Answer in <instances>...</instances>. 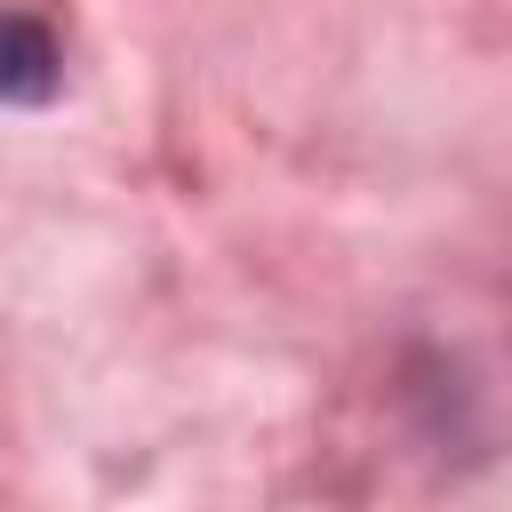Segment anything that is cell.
Wrapping results in <instances>:
<instances>
[{"label":"cell","mask_w":512,"mask_h":512,"mask_svg":"<svg viewBox=\"0 0 512 512\" xmlns=\"http://www.w3.org/2000/svg\"><path fill=\"white\" fill-rule=\"evenodd\" d=\"M64 88V48L40 16L0 8V104H48Z\"/></svg>","instance_id":"6da1fadb"}]
</instances>
